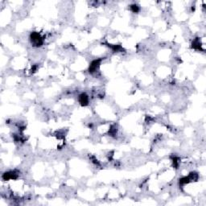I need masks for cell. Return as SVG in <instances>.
Listing matches in <instances>:
<instances>
[{"instance_id":"6da1fadb","label":"cell","mask_w":206,"mask_h":206,"mask_svg":"<svg viewBox=\"0 0 206 206\" xmlns=\"http://www.w3.org/2000/svg\"><path fill=\"white\" fill-rule=\"evenodd\" d=\"M31 40H32V43H33L37 47L41 46L44 43V39L40 36L38 32H32L31 34Z\"/></svg>"},{"instance_id":"7a4b0ae2","label":"cell","mask_w":206,"mask_h":206,"mask_svg":"<svg viewBox=\"0 0 206 206\" xmlns=\"http://www.w3.org/2000/svg\"><path fill=\"white\" fill-rule=\"evenodd\" d=\"M18 175H19V174L15 171H7V172H5L3 175V179L4 180H11V179H16L18 177Z\"/></svg>"},{"instance_id":"3957f363","label":"cell","mask_w":206,"mask_h":206,"mask_svg":"<svg viewBox=\"0 0 206 206\" xmlns=\"http://www.w3.org/2000/svg\"><path fill=\"white\" fill-rule=\"evenodd\" d=\"M79 102L80 103V105L85 106L89 104V96L86 94H81L79 95Z\"/></svg>"},{"instance_id":"277c9868","label":"cell","mask_w":206,"mask_h":206,"mask_svg":"<svg viewBox=\"0 0 206 206\" xmlns=\"http://www.w3.org/2000/svg\"><path fill=\"white\" fill-rule=\"evenodd\" d=\"M101 60H93L92 63H91L90 66H89V72L90 73H94L95 72L97 69H98L99 65H100V63H101Z\"/></svg>"},{"instance_id":"5b68a950","label":"cell","mask_w":206,"mask_h":206,"mask_svg":"<svg viewBox=\"0 0 206 206\" xmlns=\"http://www.w3.org/2000/svg\"><path fill=\"white\" fill-rule=\"evenodd\" d=\"M130 9H131V11L133 12H135V13H137L138 11H139V7H138L137 5H131L130 6Z\"/></svg>"}]
</instances>
